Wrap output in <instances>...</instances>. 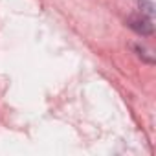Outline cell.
<instances>
[{
    "label": "cell",
    "mask_w": 156,
    "mask_h": 156,
    "mask_svg": "<svg viewBox=\"0 0 156 156\" xmlns=\"http://www.w3.org/2000/svg\"><path fill=\"white\" fill-rule=\"evenodd\" d=\"M130 26L136 30V31H140V33H151L152 31V26H151V19H130Z\"/></svg>",
    "instance_id": "cell-1"
}]
</instances>
